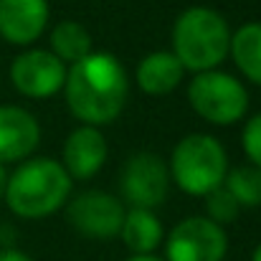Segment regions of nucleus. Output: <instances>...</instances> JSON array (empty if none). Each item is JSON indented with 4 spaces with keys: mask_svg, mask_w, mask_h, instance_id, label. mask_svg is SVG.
Wrapping results in <instances>:
<instances>
[{
    "mask_svg": "<svg viewBox=\"0 0 261 261\" xmlns=\"http://www.w3.org/2000/svg\"><path fill=\"white\" fill-rule=\"evenodd\" d=\"M119 239L132 254H155L158 246H163L165 241V228L163 221L155 216V211L129 208L124 211Z\"/></svg>",
    "mask_w": 261,
    "mask_h": 261,
    "instance_id": "obj_14",
    "label": "nucleus"
},
{
    "mask_svg": "<svg viewBox=\"0 0 261 261\" xmlns=\"http://www.w3.org/2000/svg\"><path fill=\"white\" fill-rule=\"evenodd\" d=\"M64 96L69 112L89 127L114 122L129 96V79L122 61L107 51H91L66 69Z\"/></svg>",
    "mask_w": 261,
    "mask_h": 261,
    "instance_id": "obj_1",
    "label": "nucleus"
},
{
    "mask_svg": "<svg viewBox=\"0 0 261 261\" xmlns=\"http://www.w3.org/2000/svg\"><path fill=\"white\" fill-rule=\"evenodd\" d=\"M223 188L236 198L241 208H261V168L256 165H239L226 173Z\"/></svg>",
    "mask_w": 261,
    "mask_h": 261,
    "instance_id": "obj_17",
    "label": "nucleus"
},
{
    "mask_svg": "<svg viewBox=\"0 0 261 261\" xmlns=\"http://www.w3.org/2000/svg\"><path fill=\"white\" fill-rule=\"evenodd\" d=\"M231 46L228 20L213 8H188L173 25V54L185 71L200 74L218 69Z\"/></svg>",
    "mask_w": 261,
    "mask_h": 261,
    "instance_id": "obj_3",
    "label": "nucleus"
},
{
    "mask_svg": "<svg viewBox=\"0 0 261 261\" xmlns=\"http://www.w3.org/2000/svg\"><path fill=\"white\" fill-rule=\"evenodd\" d=\"M71 177L59 160L28 158L8 175L5 205L28 221L48 218L61 211L71 198Z\"/></svg>",
    "mask_w": 261,
    "mask_h": 261,
    "instance_id": "obj_2",
    "label": "nucleus"
},
{
    "mask_svg": "<svg viewBox=\"0 0 261 261\" xmlns=\"http://www.w3.org/2000/svg\"><path fill=\"white\" fill-rule=\"evenodd\" d=\"M241 145H244V152H246L249 163L256 165V168H261V112L254 114V117L244 124Z\"/></svg>",
    "mask_w": 261,
    "mask_h": 261,
    "instance_id": "obj_19",
    "label": "nucleus"
},
{
    "mask_svg": "<svg viewBox=\"0 0 261 261\" xmlns=\"http://www.w3.org/2000/svg\"><path fill=\"white\" fill-rule=\"evenodd\" d=\"M239 213H241V205L236 203V198L223 185L205 195V218H211L213 223L228 226L239 218Z\"/></svg>",
    "mask_w": 261,
    "mask_h": 261,
    "instance_id": "obj_18",
    "label": "nucleus"
},
{
    "mask_svg": "<svg viewBox=\"0 0 261 261\" xmlns=\"http://www.w3.org/2000/svg\"><path fill=\"white\" fill-rule=\"evenodd\" d=\"M48 0H0V36L13 46H31L48 25Z\"/></svg>",
    "mask_w": 261,
    "mask_h": 261,
    "instance_id": "obj_11",
    "label": "nucleus"
},
{
    "mask_svg": "<svg viewBox=\"0 0 261 261\" xmlns=\"http://www.w3.org/2000/svg\"><path fill=\"white\" fill-rule=\"evenodd\" d=\"M170 180L195 198H205L211 190L221 188L228 173V155L213 135L193 132L175 145L170 155Z\"/></svg>",
    "mask_w": 261,
    "mask_h": 261,
    "instance_id": "obj_4",
    "label": "nucleus"
},
{
    "mask_svg": "<svg viewBox=\"0 0 261 261\" xmlns=\"http://www.w3.org/2000/svg\"><path fill=\"white\" fill-rule=\"evenodd\" d=\"M0 261H33L28 254L18 251V249H3L0 251Z\"/></svg>",
    "mask_w": 261,
    "mask_h": 261,
    "instance_id": "obj_20",
    "label": "nucleus"
},
{
    "mask_svg": "<svg viewBox=\"0 0 261 261\" xmlns=\"http://www.w3.org/2000/svg\"><path fill=\"white\" fill-rule=\"evenodd\" d=\"M10 82L28 99H48L64 89L66 64L48 48H28L13 59Z\"/></svg>",
    "mask_w": 261,
    "mask_h": 261,
    "instance_id": "obj_9",
    "label": "nucleus"
},
{
    "mask_svg": "<svg viewBox=\"0 0 261 261\" xmlns=\"http://www.w3.org/2000/svg\"><path fill=\"white\" fill-rule=\"evenodd\" d=\"M228 56L251 84L261 87V20L244 23L236 33H231Z\"/></svg>",
    "mask_w": 261,
    "mask_h": 261,
    "instance_id": "obj_15",
    "label": "nucleus"
},
{
    "mask_svg": "<svg viewBox=\"0 0 261 261\" xmlns=\"http://www.w3.org/2000/svg\"><path fill=\"white\" fill-rule=\"evenodd\" d=\"M107 158H109V147L101 129L82 124L66 137L61 165L71 180H89L104 168Z\"/></svg>",
    "mask_w": 261,
    "mask_h": 261,
    "instance_id": "obj_12",
    "label": "nucleus"
},
{
    "mask_svg": "<svg viewBox=\"0 0 261 261\" xmlns=\"http://www.w3.org/2000/svg\"><path fill=\"white\" fill-rule=\"evenodd\" d=\"M226 254V228L205 216L182 218L165 236V261H223Z\"/></svg>",
    "mask_w": 261,
    "mask_h": 261,
    "instance_id": "obj_6",
    "label": "nucleus"
},
{
    "mask_svg": "<svg viewBox=\"0 0 261 261\" xmlns=\"http://www.w3.org/2000/svg\"><path fill=\"white\" fill-rule=\"evenodd\" d=\"M185 69L175 59L173 51H152L147 54L135 71L137 87L150 96H165L182 84Z\"/></svg>",
    "mask_w": 261,
    "mask_h": 261,
    "instance_id": "obj_13",
    "label": "nucleus"
},
{
    "mask_svg": "<svg viewBox=\"0 0 261 261\" xmlns=\"http://www.w3.org/2000/svg\"><path fill=\"white\" fill-rule=\"evenodd\" d=\"M188 104L200 119L218 127H231L249 112V91L236 76L211 69L190 79Z\"/></svg>",
    "mask_w": 261,
    "mask_h": 261,
    "instance_id": "obj_5",
    "label": "nucleus"
},
{
    "mask_svg": "<svg viewBox=\"0 0 261 261\" xmlns=\"http://www.w3.org/2000/svg\"><path fill=\"white\" fill-rule=\"evenodd\" d=\"M41 145V124L38 119L13 104L0 107V165L28 160Z\"/></svg>",
    "mask_w": 261,
    "mask_h": 261,
    "instance_id": "obj_10",
    "label": "nucleus"
},
{
    "mask_svg": "<svg viewBox=\"0 0 261 261\" xmlns=\"http://www.w3.org/2000/svg\"><path fill=\"white\" fill-rule=\"evenodd\" d=\"M127 261H165V259L158 256V254H132Z\"/></svg>",
    "mask_w": 261,
    "mask_h": 261,
    "instance_id": "obj_21",
    "label": "nucleus"
},
{
    "mask_svg": "<svg viewBox=\"0 0 261 261\" xmlns=\"http://www.w3.org/2000/svg\"><path fill=\"white\" fill-rule=\"evenodd\" d=\"M119 188L129 208L155 211L168 200L170 193V168L160 155L137 152L132 155L119 177Z\"/></svg>",
    "mask_w": 261,
    "mask_h": 261,
    "instance_id": "obj_7",
    "label": "nucleus"
},
{
    "mask_svg": "<svg viewBox=\"0 0 261 261\" xmlns=\"http://www.w3.org/2000/svg\"><path fill=\"white\" fill-rule=\"evenodd\" d=\"M48 51L56 59H61L64 64H76L94 51L91 33L79 20H59L51 31V48Z\"/></svg>",
    "mask_w": 261,
    "mask_h": 261,
    "instance_id": "obj_16",
    "label": "nucleus"
},
{
    "mask_svg": "<svg viewBox=\"0 0 261 261\" xmlns=\"http://www.w3.org/2000/svg\"><path fill=\"white\" fill-rule=\"evenodd\" d=\"M251 261H261V244L254 249V254H251Z\"/></svg>",
    "mask_w": 261,
    "mask_h": 261,
    "instance_id": "obj_23",
    "label": "nucleus"
},
{
    "mask_svg": "<svg viewBox=\"0 0 261 261\" xmlns=\"http://www.w3.org/2000/svg\"><path fill=\"white\" fill-rule=\"evenodd\" d=\"M124 205L119 198L104 190H84L66 203V221L87 239H114L124 221Z\"/></svg>",
    "mask_w": 261,
    "mask_h": 261,
    "instance_id": "obj_8",
    "label": "nucleus"
},
{
    "mask_svg": "<svg viewBox=\"0 0 261 261\" xmlns=\"http://www.w3.org/2000/svg\"><path fill=\"white\" fill-rule=\"evenodd\" d=\"M8 170H5V165H0V200L5 198V188H8Z\"/></svg>",
    "mask_w": 261,
    "mask_h": 261,
    "instance_id": "obj_22",
    "label": "nucleus"
}]
</instances>
